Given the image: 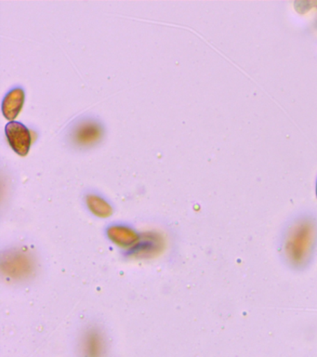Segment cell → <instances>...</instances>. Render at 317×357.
<instances>
[{"mask_svg": "<svg viewBox=\"0 0 317 357\" xmlns=\"http://www.w3.org/2000/svg\"><path fill=\"white\" fill-rule=\"evenodd\" d=\"M317 245V227L311 220L293 223L285 231L282 241L284 256L294 269L307 267Z\"/></svg>", "mask_w": 317, "mask_h": 357, "instance_id": "obj_1", "label": "cell"}, {"mask_svg": "<svg viewBox=\"0 0 317 357\" xmlns=\"http://www.w3.org/2000/svg\"><path fill=\"white\" fill-rule=\"evenodd\" d=\"M37 261L27 248H12L2 254L0 269L9 281L24 282L35 275Z\"/></svg>", "mask_w": 317, "mask_h": 357, "instance_id": "obj_2", "label": "cell"}, {"mask_svg": "<svg viewBox=\"0 0 317 357\" xmlns=\"http://www.w3.org/2000/svg\"><path fill=\"white\" fill-rule=\"evenodd\" d=\"M104 127L98 120L84 119L75 123L69 132V141L79 149L91 148L104 137Z\"/></svg>", "mask_w": 317, "mask_h": 357, "instance_id": "obj_3", "label": "cell"}, {"mask_svg": "<svg viewBox=\"0 0 317 357\" xmlns=\"http://www.w3.org/2000/svg\"><path fill=\"white\" fill-rule=\"evenodd\" d=\"M165 248V239L157 231H149L141 234L137 244L127 251L135 259H151L160 255Z\"/></svg>", "mask_w": 317, "mask_h": 357, "instance_id": "obj_4", "label": "cell"}, {"mask_svg": "<svg viewBox=\"0 0 317 357\" xmlns=\"http://www.w3.org/2000/svg\"><path fill=\"white\" fill-rule=\"evenodd\" d=\"M79 351L80 357H105L107 340L101 329L96 326L86 328L80 336Z\"/></svg>", "mask_w": 317, "mask_h": 357, "instance_id": "obj_5", "label": "cell"}, {"mask_svg": "<svg viewBox=\"0 0 317 357\" xmlns=\"http://www.w3.org/2000/svg\"><path fill=\"white\" fill-rule=\"evenodd\" d=\"M10 146L19 155L26 156L32 145V134L23 123L10 121L5 128Z\"/></svg>", "mask_w": 317, "mask_h": 357, "instance_id": "obj_6", "label": "cell"}, {"mask_svg": "<svg viewBox=\"0 0 317 357\" xmlns=\"http://www.w3.org/2000/svg\"><path fill=\"white\" fill-rule=\"evenodd\" d=\"M108 238L121 248H125L127 251L132 250L136 244H137L139 239H140L141 234L133 230L130 226L123 225H111L107 229Z\"/></svg>", "mask_w": 317, "mask_h": 357, "instance_id": "obj_7", "label": "cell"}, {"mask_svg": "<svg viewBox=\"0 0 317 357\" xmlns=\"http://www.w3.org/2000/svg\"><path fill=\"white\" fill-rule=\"evenodd\" d=\"M26 100V93L24 89L21 86H16L10 89L5 95L3 102H2V113L5 119L13 121L20 114Z\"/></svg>", "mask_w": 317, "mask_h": 357, "instance_id": "obj_8", "label": "cell"}, {"mask_svg": "<svg viewBox=\"0 0 317 357\" xmlns=\"http://www.w3.org/2000/svg\"><path fill=\"white\" fill-rule=\"evenodd\" d=\"M86 205L88 211L99 218H108L113 214V206L107 199L101 195L96 194H88L85 198Z\"/></svg>", "mask_w": 317, "mask_h": 357, "instance_id": "obj_9", "label": "cell"}, {"mask_svg": "<svg viewBox=\"0 0 317 357\" xmlns=\"http://www.w3.org/2000/svg\"><path fill=\"white\" fill-rule=\"evenodd\" d=\"M316 192H317V186H316Z\"/></svg>", "mask_w": 317, "mask_h": 357, "instance_id": "obj_10", "label": "cell"}]
</instances>
